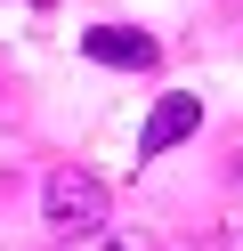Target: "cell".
Returning <instances> with one entry per match:
<instances>
[{
	"mask_svg": "<svg viewBox=\"0 0 243 251\" xmlns=\"http://www.w3.org/2000/svg\"><path fill=\"white\" fill-rule=\"evenodd\" d=\"M0 114H8V98H0Z\"/></svg>",
	"mask_w": 243,
	"mask_h": 251,
	"instance_id": "6",
	"label": "cell"
},
{
	"mask_svg": "<svg viewBox=\"0 0 243 251\" xmlns=\"http://www.w3.org/2000/svg\"><path fill=\"white\" fill-rule=\"evenodd\" d=\"M81 49L97 57V65H122V73H146L162 57V41L154 33H138V25H89V33H81Z\"/></svg>",
	"mask_w": 243,
	"mask_h": 251,
	"instance_id": "3",
	"label": "cell"
},
{
	"mask_svg": "<svg viewBox=\"0 0 243 251\" xmlns=\"http://www.w3.org/2000/svg\"><path fill=\"white\" fill-rule=\"evenodd\" d=\"M194 122H203V98H187V89H170V98H154V114H146V130H138V162H154V154H170L178 138H194Z\"/></svg>",
	"mask_w": 243,
	"mask_h": 251,
	"instance_id": "2",
	"label": "cell"
},
{
	"mask_svg": "<svg viewBox=\"0 0 243 251\" xmlns=\"http://www.w3.org/2000/svg\"><path fill=\"white\" fill-rule=\"evenodd\" d=\"M41 211H49V227L73 243V235H97L106 227V178H89V170H49V186H41Z\"/></svg>",
	"mask_w": 243,
	"mask_h": 251,
	"instance_id": "1",
	"label": "cell"
},
{
	"mask_svg": "<svg viewBox=\"0 0 243 251\" xmlns=\"http://www.w3.org/2000/svg\"><path fill=\"white\" fill-rule=\"evenodd\" d=\"M235 170H243V138H235Z\"/></svg>",
	"mask_w": 243,
	"mask_h": 251,
	"instance_id": "5",
	"label": "cell"
},
{
	"mask_svg": "<svg viewBox=\"0 0 243 251\" xmlns=\"http://www.w3.org/2000/svg\"><path fill=\"white\" fill-rule=\"evenodd\" d=\"M57 251H154V235H138V227H97V235H73V243H57Z\"/></svg>",
	"mask_w": 243,
	"mask_h": 251,
	"instance_id": "4",
	"label": "cell"
}]
</instances>
